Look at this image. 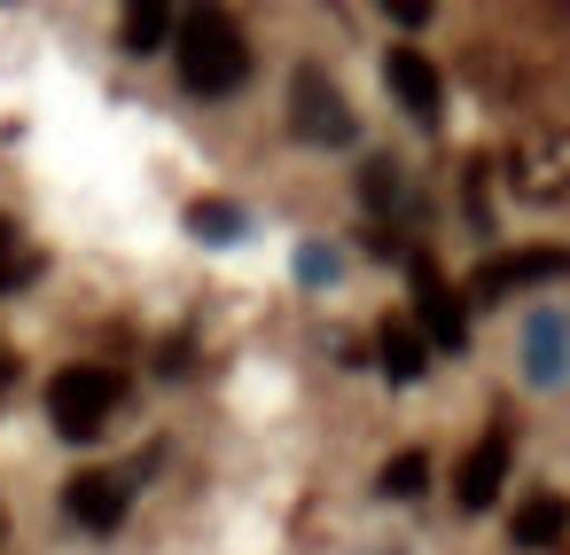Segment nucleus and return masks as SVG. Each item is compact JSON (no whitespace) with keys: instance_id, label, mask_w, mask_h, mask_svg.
I'll use <instances>...</instances> for the list:
<instances>
[{"instance_id":"f03ea898","label":"nucleus","mask_w":570,"mask_h":555,"mask_svg":"<svg viewBox=\"0 0 570 555\" xmlns=\"http://www.w3.org/2000/svg\"><path fill=\"white\" fill-rule=\"evenodd\" d=\"M118 399H126L118 368H63L48 383V422H56V438L87 446V438H102V422L118 415Z\"/></svg>"},{"instance_id":"7ed1b4c3","label":"nucleus","mask_w":570,"mask_h":555,"mask_svg":"<svg viewBox=\"0 0 570 555\" xmlns=\"http://www.w3.org/2000/svg\"><path fill=\"white\" fill-rule=\"evenodd\" d=\"M508 196H523V204H562L570 196V134L562 126H531L508 149Z\"/></svg>"},{"instance_id":"1a4fd4ad","label":"nucleus","mask_w":570,"mask_h":555,"mask_svg":"<svg viewBox=\"0 0 570 555\" xmlns=\"http://www.w3.org/2000/svg\"><path fill=\"white\" fill-rule=\"evenodd\" d=\"M383 79H391V95H399V103H406L422 126L438 118V64H430V56H414V48H391V56H383Z\"/></svg>"},{"instance_id":"a211bd4d","label":"nucleus","mask_w":570,"mask_h":555,"mask_svg":"<svg viewBox=\"0 0 570 555\" xmlns=\"http://www.w3.org/2000/svg\"><path fill=\"white\" fill-rule=\"evenodd\" d=\"M383 9H391L399 25H430V0H383Z\"/></svg>"},{"instance_id":"20e7f679","label":"nucleus","mask_w":570,"mask_h":555,"mask_svg":"<svg viewBox=\"0 0 570 555\" xmlns=\"http://www.w3.org/2000/svg\"><path fill=\"white\" fill-rule=\"evenodd\" d=\"M289 126H297V142H313V149H344L360 126H352V103L321 79V71H297L289 79Z\"/></svg>"},{"instance_id":"2eb2a0df","label":"nucleus","mask_w":570,"mask_h":555,"mask_svg":"<svg viewBox=\"0 0 570 555\" xmlns=\"http://www.w3.org/2000/svg\"><path fill=\"white\" fill-rule=\"evenodd\" d=\"M367 204L406 220V212H414V196H406V173H399V165H367Z\"/></svg>"},{"instance_id":"0eeeda50","label":"nucleus","mask_w":570,"mask_h":555,"mask_svg":"<svg viewBox=\"0 0 570 555\" xmlns=\"http://www.w3.org/2000/svg\"><path fill=\"white\" fill-rule=\"evenodd\" d=\"M500 485H508V430H492V438L469 446V461L453 469V500H461L469 516H484V508L500 500Z\"/></svg>"},{"instance_id":"dca6fc26","label":"nucleus","mask_w":570,"mask_h":555,"mask_svg":"<svg viewBox=\"0 0 570 555\" xmlns=\"http://www.w3.org/2000/svg\"><path fill=\"white\" fill-rule=\"evenodd\" d=\"M188 227H196L204 243H235V235H243V212H235V204H196Z\"/></svg>"},{"instance_id":"9b49d317","label":"nucleus","mask_w":570,"mask_h":555,"mask_svg":"<svg viewBox=\"0 0 570 555\" xmlns=\"http://www.w3.org/2000/svg\"><path fill=\"white\" fill-rule=\"evenodd\" d=\"M562 532H570V500H562V493H531V500L515 508V524H508L515 547H554Z\"/></svg>"},{"instance_id":"ddd939ff","label":"nucleus","mask_w":570,"mask_h":555,"mask_svg":"<svg viewBox=\"0 0 570 555\" xmlns=\"http://www.w3.org/2000/svg\"><path fill=\"white\" fill-rule=\"evenodd\" d=\"M165 32H173V0H126V48L134 56L165 48Z\"/></svg>"},{"instance_id":"4468645a","label":"nucleus","mask_w":570,"mask_h":555,"mask_svg":"<svg viewBox=\"0 0 570 555\" xmlns=\"http://www.w3.org/2000/svg\"><path fill=\"white\" fill-rule=\"evenodd\" d=\"M422 485H430V454H391V461H383V477H375V493H383V500H414Z\"/></svg>"},{"instance_id":"423d86ee","label":"nucleus","mask_w":570,"mask_h":555,"mask_svg":"<svg viewBox=\"0 0 570 555\" xmlns=\"http://www.w3.org/2000/svg\"><path fill=\"white\" fill-rule=\"evenodd\" d=\"M63 516H71L79 532H118V524H126V477L79 469V477L63 485Z\"/></svg>"},{"instance_id":"6e6552de","label":"nucleus","mask_w":570,"mask_h":555,"mask_svg":"<svg viewBox=\"0 0 570 555\" xmlns=\"http://www.w3.org/2000/svg\"><path fill=\"white\" fill-rule=\"evenodd\" d=\"M570 274V251L562 243H531V251H515V259H500V266H484V282H476V298H508V290H539V282H562Z\"/></svg>"},{"instance_id":"f8f14e48","label":"nucleus","mask_w":570,"mask_h":555,"mask_svg":"<svg viewBox=\"0 0 570 555\" xmlns=\"http://www.w3.org/2000/svg\"><path fill=\"white\" fill-rule=\"evenodd\" d=\"M375 360H383V376H391V383H422V360H430V344H422L406 321H391V329L375 337Z\"/></svg>"},{"instance_id":"39448f33","label":"nucleus","mask_w":570,"mask_h":555,"mask_svg":"<svg viewBox=\"0 0 570 555\" xmlns=\"http://www.w3.org/2000/svg\"><path fill=\"white\" fill-rule=\"evenodd\" d=\"M406 274H414V313H422V337H430V344H445V352H461V344H469V321H461V298L445 290V274H438L422 251L406 259Z\"/></svg>"},{"instance_id":"9d476101","label":"nucleus","mask_w":570,"mask_h":555,"mask_svg":"<svg viewBox=\"0 0 570 555\" xmlns=\"http://www.w3.org/2000/svg\"><path fill=\"white\" fill-rule=\"evenodd\" d=\"M523 368H531V383H562V376H570V321H562V313H531V329H523Z\"/></svg>"},{"instance_id":"f257e3e1","label":"nucleus","mask_w":570,"mask_h":555,"mask_svg":"<svg viewBox=\"0 0 570 555\" xmlns=\"http://www.w3.org/2000/svg\"><path fill=\"white\" fill-rule=\"evenodd\" d=\"M180 79H188V95H212V103L250 79V40L219 0H196L180 25Z\"/></svg>"},{"instance_id":"f3484780","label":"nucleus","mask_w":570,"mask_h":555,"mask_svg":"<svg viewBox=\"0 0 570 555\" xmlns=\"http://www.w3.org/2000/svg\"><path fill=\"white\" fill-rule=\"evenodd\" d=\"M336 274H344V259H336L328 243H305V251H297V282H305V290H321V282H336Z\"/></svg>"}]
</instances>
